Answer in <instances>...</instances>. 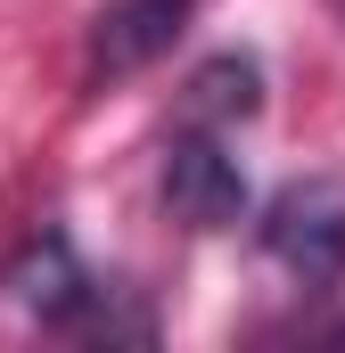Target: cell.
Listing matches in <instances>:
<instances>
[{
	"mask_svg": "<svg viewBox=\"0 0 345 353\" xmlns=\"http://www.w3.org/2000/svg\"><path fill=\"white\" fill-rule=\"evenodd\" d=\"M263 255L296 288H337L345 279V173L288 181L263 205Z\"/></svg>",
	"mask_w": 345,
	"mask_h": 353,
	"instance_id": "6da1fadb",
	"label": "cell"
},
{
	"mask_svg": "<svg viewBox=\"0 0 345 353\" xmlns=\"http://www.w3.org/2000/svg\"><path fill=\"white\" fill-rule=\"evenodd\" d=\"M8 288H17V304L25 312H41L50 329H115V288L107 279H90L83 255L66 247V230H41V239H25L17 247V263H8Z\"/></svg>",
	"mask_w": 345,
	"mask_h": 353,
	"instance_id": "7a4b0ae2",
	"label": "cell"
},
{
	"mask_svg": "<svg viewBox=\"0 0 345 353\" xmlns=\"http://www.w3.org/2000/svg\"><path fill=\"white\" fill-rule=\"evenodd\" d=\"M165 205H172V222H189V230H230V222L247 214V173H239V157L222 148V132H206V123L172 132V148H165Z\"/></svg>",
	"mask_w": 345,
	"mask_h": 353,
	"instance_id": "3957f363",
	"label": "cell"
},
{
	"mask_svg": "<svg viewBox=\"0 0 345 353\" xmlns=\"http://www.w3.org/2000/svg\"><path fill=\"white\" fill-rule=\"evenodd\" d=\"M197 0H107L90 17V41H83V74L90 83H132L165 58L172 41L189 33Z\"/></svg>",
	"mask_w": 345,
	"mask_h": 353,
	"instance_id": "277c9868",
	"label": "cell"
},
{
	"mask_svg": "<svg viewBox=\"0 0 345 353\" xmlns=\"http://www.w3.org/2000/svg\"><path fill=\"white\" fill-rule=\"evenodd\" d=\"M189 123H206V132H222V123H247L263 107V66L247 50H222V58H206L197 74H189Z\"/></svg>",
	"mask_w": 345,
	"mask_h": 353,
	"instance_id": "5b68a950",
	"label": "cell"
},
{
	"mask_svg": "<svg viewBox=\"0 0 345 353\" xmlns=\"http://www.w3.org/2000/svg\"><path fill=\"white\" fill-rule=\"evenodd\" d=\"M337 8H345V0H337Z\"/></svg>",
	"mask_w": 345,
	"mask_h": 353,
	"instance_id": "8992f818",
	"label": "cell"
}]
</instances>
